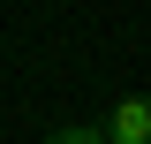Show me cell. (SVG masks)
I'll use <instances>...</instances> for the list:
<instances>
[{
  "mask_svg": "<svg viewBox=\"0 0 151 144\" xmlns=\"http://www.w3.org/2000/svg\"><path fill=\"white\" fill-rule=\"evenodd\" d=\"M98 129H106V144H151V99H113Z\"/></svg>",
  "mask_w": 151,
  "mask_h": 144,
  "instance_id": "6da1fadb",
  "label": "cell"
},
{
  "mask_svg": "<svg viewBox=\"0 0 151 144\" xmlns=\"http://www.w3.org/2000/svg\"><path fill=\"white\" fill-rule=\"evenodd\" d=\"M45 144H106V129H98V121H68V129H53Z\"/></svg>",
  "mask_w": 151,
  "mask_h": 144,
  "instance_id": "7a4b0ae2",
  "label": "cell"
}]
</instances>
